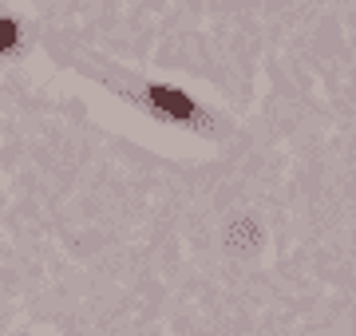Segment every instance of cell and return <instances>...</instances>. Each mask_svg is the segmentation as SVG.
I'll list each match as a JSON object with an SVG mask.
<instances>
[{
    "mask_svg": "<svg viewBox=\"0 0 356 336\" xmlns=\"http://www.w3.org/2000/svg\"><path fill=\"white\" fill-rule=\"evenodd\" d=\"M16 44V28L8 20H0V48H13Z\"/></svg>",
    "mask_w": 356,
    "mask_h": 336,
    "instance_id": "cell-1",
    "label": "cell"
}]
</instances>
